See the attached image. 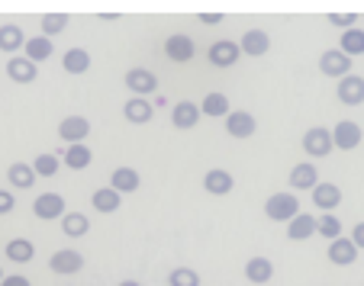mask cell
<instances>
[{"label":"cell","mask_w":364,"mask_h":286,"mask_svg":"<svg viewBox=\"0 0 364 286\" xmlns=\"http://www.w3.org/2000/svg\"><path fill=\"white\" fill-rule=\"evenodd\" d=\"M296 212H300V199H296L294 193H271V197L264 199V216H268L271 222H290Z\"/></svg>","instance_id":"1"},{"label":"cell","mask_w":364,"mask_h":286,"mask_svg":"<svg viewBox=\"0 0 364 286\" xmlns=\"http://www.w3.org/2000/svg\"><path fill=\"white\" fill-rule=\"evenodd\" d=\"M68 212V206H65V197L62 193H39V197L33 199V216L39 219V222H62V216Z\"/></svg>","instance_id":"2"},{"label":"cell","mask_w":364,"mask_h":286,"mask_svg":"<svg viewBox=\"0 0 364 286\" xmlns=\"http://www.w3.org/2000/svg\"><path fill=\"white\" fill-rule=\"evenodd\" d=\"M48 267L58 277H75V273L84 270V254L75 251V248H58L52 258H48Z\"/></svg>","instance_id":"3"},{"label":"cell","mask_w":364,"mask_h":286,"mask_svg":"<svg viewBox=\"0 0 364 286\" xmlns=\"http://www.w3.org/2000/svg\"><path fill=\"white\" fill-rule=\"evenodd\" d=\"M361 138H364V132H361V126H358L355 119H338L336 129H332V148L355 151L358 145H361Z\"/></svg>","instance_id":"4"},{"label":"cell","mask_w":364,"mask_h":286,"mask_svg":"<svg viewBox=\"0 0 364 286\" xmlns=\"http://www.w3.org/2000/svg\"><path fill=\"white\" fill-rule=\"evenodd\" d=\"M303 151H306L313 161H316V158L332 155V129H323V126L306 129L303 132Z\"/></svg>","instance_id":"5"},{"label":"cell","mask_w":364,"mask_h":286,"mask_svg":"<svg viewBox=\"0 0 364 286\" xmlns=\"http://www.w3.org/2000/svg\"><path fill=\"white\" fill-rule=\"evenodd\" d=\"M206 58H210V65H213V68H232V65L242 58V48H239V42L220 39V42H213V45H210Z\"/></svg>","instance_id":"6"},{"label":"cell","mask_w":364,"mask_h":286,"mask_svg":"<svg viewBox=\"0 0 364 286\" xmlns=\"http://www.w3.org/2000/svg\"><path fill=\"white\" fill-rule=\"evenodd\" d=\"M319 71H323L326 77L342 81L345 75H351V58H348V55H342L338 48H329V52L319 55Z\"/></svg>","instance_id":"7"},{"label":"cell","mask_w":364,"mask_h":286,"mask_svg":"<svg viewBox=\"0 0 364 286\" xmlns=\"http://www.w3.org/2000/svg\"><path fill=\"white\" fill-rule=\"evenodd\" d=\"M126 87L145 100V97H151L159 90V77H155V71H149V68H132V71H126Z\"/></svg>","instance_id":"8"},{"label":"cell","mask_w":364,"mask_h":286,"mask_svg":"<svg viewBox=\"0 0 364 286\" xmlns=\"http://www.w3.org/2000/svg\"><path fill=\"white\" fill-rule=\"evenodd\" d=\"M90 136V123L84 116H65L58 123V138L65 145H84V138Z\"/></svg>","instance_id":"9"},{"label":"cell","mask_w":364,"mask_h":286,"mask_svg":"<svg viewBox=\"0 0 364 286\" xmlns=\"http://www.w3.org/2000/svg\"><path fill=\"white\" fill-rule=\"evenodd\" d=\"M287 184H290V190H313V187L319 184L316 164H313V161L294 164V167H290V174H287Z\"/></svg>","instance_id":"10"},{"label":"cell","mask_w":364,"mask_h":286,"mask_svg":"<svg viewBox=\"0 0 364 286\" xmlns=\"http://www.w3.org/2000/svg\"><path fill=\"white\" fill-rule=\"evenodd\" d=\"M336 97H338V103H345V106H361L364 103V77L361 75H345L342 81H338Z\"/></svg>","instance_id":"11"},{"label":"cell","mask_w":364,"mask_h":286,"mask_svg":"<svg viewBox=\"0 0 364 286\" xmlns=\"http://www.w3.org/2000/svg\"><path fill=\"white\" fill-rule=\"evenodd\" d=\"M165 55L171 58V62H178V65H187L197 55V45H193V39L191 35H184V33H174V35H168V42H165Z\"/></svg>","instance_id":"12"},{"label":"cell","mask_w":364,"mask_h":286,"mask_svg":"<svg viewBox=\"0 0 364 286\" xmlns=\"http://www.w3.org/2000/svg\"><path fill=\"white\" fill-rule=\"evenodd\" d=\"M255 129H258V123H255V116L248 109H232L226 116V132L232 138H252Z\"/></svg>","instance_id":"13"},{"label":"cell","mask_w":364,"mask_h":286,"mask_svg":"<svg viewBox=\"0 0 364 286\" xmlns=\"http://www.w3.org/2000/svg\"><path fill=\"white\" fill-rule=\"evenodd\" d=\"M239 48H242V55L262 58V55H268V48H271V35L264 33V29H245L239 39Z\"/></svg>","instance_id":"14"},{"label":"cell","mask_w":364,"mask_h":286,"mask_svg":"<svg viewBox=\"0 0 364 286\" xmlns=\"http://www.w3.org/2000/svg\"><path fill=\"white\" fill-rule=\"evenodd\" d=\"M203 190L210 193V197H229V193L235 190V177L229 174V170L213 167V170H210V174L203 177Z\"/></svg>","instance_id":"15"},{"label":"cell","mask_w":364,"mask_h":286,"mask_svg":"<svg viewBox=\"0 0 364 286\" xmlns=\"http://www.w3.org/2000/svg\"><path fill=\"white\" fill-rule=\"evenodd\" d=\"M4 71H7V77L14 84H33L36 77H39V65H33L29 58H23V55H14Z\"/></svg>","instance_id":"16"},{"label":"cell","mask_w":364,"mask_h":286,"mask_svg":"<svg viewBox=\"0 0 364 286\" xmlns=\"http://www.w3.org/2000/svg\"><path fill=\"white\" fill-rule=\"evenodd\" d=\"M197 106H200V116H210V119H226L229 113H232V106H229V97L220 94V90L206 94L203 103H197Z\"/></svg>","instance_id":"17"},{"label":"cell","mask_w":364,"mask_h":286,"mask_svg":"<svg viewBox=\"0 0 364 286\" xmlns=\"http://www.w3.org/2000/svg\"><path fill=\"white\" fill-rule=\"evenodd\" d=\"M171 123L174 129H193L200 123V106L193 100H181L171 106Z\"/></svg>","instance_id":"18"},{"label":"cell","mask_w":364,"mask_h":286,"mask_svg":"<svg viewBox=\"0 0 364 286\" xmlns=\"http://www.w3.org/2000/svg\"><path fill=\"white\" fill-rule=\"evenodd\" d=\"M245 280H252L255 286H268L274 280V264L268 258H248L245 260Z\"/></svg>","instance_id":"19"},{"label":"cell","mask_w":364,"mask_h":286,"mask_svg":"<svg viewBox=\"0 0 364 286\" xmlns=\"http://www.w3.org/2000/svg\"><path fill=\"white\" fill-rule=\"evenodd\" d=\"M7 180H10V187H14V190H33V184H36L39 177H36L33 164L14 161V164L7 167Z\"/></svg>","instance_id":"20"},{"label":"cell","mask_w":364,"mask_h":286,"mask_svg":"<svg viewBox=\"0 0 364 286\" xmlns=\"http://www.w3.org/2000/svg\"><path fill=\"white\" fill-rule=\"evenodd\" d=\"M151 113H155L151 100H142V97H132V100H126V106H123L126 123H132V126H145V123H151Z\"/></svg>","instance_id":"21"},{"label":"cell","mask_w":364,"mask_h":286,"mask_svg":"<svg viewBox=\"0 0 364 286\" xmlns=\"http://www.w3.org/2000/svg\"><path fill=\"white\" fill-rule=\"evenodd\" d=\"M358 254L361 251H358V248L351 245V238H345V235L336 238V241H329V260L336 267H351L358 260Z\"/></svg>","instance_id":"22"},{"label":"cell","mask_w":364,"mask_h":286,"mask_svg":"<svg viewBox=\"0 0 364 286\" xmlns=\"http://www.w3.org/2000/svg\"><path fill=\"white\" fill-rule=\"evenodd\" d=\"M316 235V219L309 216V212H296L294 219L287 222V238L290 241H306Z\"/></svg>","instance_id":"23"},{"label":"cell","mask_w":364,"mask_h":286,"mask_svg":"<svg viewBox=\"0 0 364 286\" xmlns=\"http://www.w3.org/2000/svg\"><path fill=\"white\" fill-rule=\"evenodd\" d=\"M139 184H142V177H139L136 167H117L110 174V187L119 193V197H126V193H136Z\"/></svg>","instance_id":"24"},{"label":"cell","mask_w":364,"mask_h":286,"mask_svg":"<svg viewBox=\"0 0 364 286\" xmlns=\"http://www.w3.org/2000/svg\"><path fill=\"white\" fill-rule=\"evenodd\" d=\"M62 164L68 170H77V174H81V170H87L90 164H94V151H90L87 145H68L62 155Z\"/></svg>","instance_id":"25"},{"label":"cell","mask_w":364,"mask_h":286,"mask_svg":"<svg viewBox=\"0 0 364 286\" xmlns=\"http://www.w3.org/2000/svg\"><path fill=\"white\" fill-rule=\"evenodd\" d=\"M313 203H316L323 212H336L338 203H342V190H338V184H316L313 187Z\"/></svg>","instance_id":"26"},{"label":"cell","mask_w":364,"mask_h":286,"mask_svg":"<svg viewBox=\"0 0 364 286\" xmlns=\"http://www.w3.org/2000/svg\"><path fill=\"white\" fill-rule=\"evenodd\" d=\"M23 45H26L23 29L16 26V23H4V26H0V52H7L10 58H14V52H20Z\"/></svg>","instance_id":"27"},{"label":"cell","mask_w":364,"mask_h":286,"mask_svg":"<svg viewBox=\"0 0 364 286\" xmlns=\"http://www.w3.org/2000/svg\"><path fill=\"white\" fill-rule=\"evenodd\" d=\"M90 203H94V209H97V212L110 216V212H117L119 206H123V197H119V193L113 190V187H100V190H94Z\"/></svg>","instance_id":"28"},{"label":"cell","mask_w":364,"mask_h":286,"mask_svg":"<svg viewBox=\"0 0 364 286\" xmlns=\"http://www.w3.org/2000/svg\"><path fill=\"white\" fill-rule=\"evenodd\" d=\"M23 58H29L33 65L52 58V39H46V35H29V42L23 45Z\"/></svg>","instance_id":"29"},{"label":"cell","mask_w":364,"mask_h":286,"mask_svg":"<svg viewBox=\"0 0 364 286\" xmlns=\"http://www.w3.org/2000/svg\"><path fill=\"white\" fill-rule=\"evenodd\" d=\"M62 71H68V75H87L90 52H84V48H68V52L62 55Z\"/></svg>","instance_id":"30"},{"label":"cell","mask_w":364,"mask_h":286,"mask_svg":"<svg viewBox=\"0 0 364 286\" xmlns=\"http://www.w3.org/2000/svg\"><path fill=\"white\" fill-rule=\"evenodd\" d=\"M4 254H7V260H14V264H29V260L36 258V245L29 238H10Z\"/></svg>","instance_id":"31"},{"label":"cell","mask_w":364,"mask_h":286,"mask_svg":"<svg viewBox=\"0 0 364 286\" xmlns=\"http://www.w3.org/2000/svg\"><path fill=\"white\" fill-rule=\"evenodd\" d=\"M62 232L68 238H84L90 232V219L84 212H65L62 216Z\"/></svg>","instance_id":"32"},{"label":"cell","mask_w":364,"mask_h":286,"mask_svg":"<svg viewBox=\"0 0 364 286\" xmlns=\"http://www.w3.org/2000/svg\"><path fill=\"white\" fill-rule=\"evenodd\" d=\"M338 52L355 58V55H364V29H345L342 33V42H338Z\"/></svg>","instance_id":"33"},{"label":"cell","mask_w":364,"mask_h":286,"mask_svg":"<svg viewBox=\"0 0 364 286\" xmlns=\"http://www.w3.org/2000/svg\"><path fill=\"white\" fill-rule=\"evenodd\" d=\"M33 170H36V177H55L58 170H62V158L58 155H36L33 161Z\"/></svg>","instance_id":"34"},{"label":"cell","mask_w":364,"mask_h":286,"mask_svg":"<svg viewBox=\"0 0 364 286\" xmlns=\"http://www.w3.org/2000/svg\"><path fill=\"white\" fill-rule=\"evenodd\" d=\"M316 232L323 235V238H329V241L342 238V222H338L336 212H323V216L316 219Z\"/></svg>","instance_id":"35"},{"label":"cell","mask_w":364,"mask_h":286,"mask_svg":"<svg viewBox=\"0 0 364 286\" xmlns=\"http://www.w3.org/2000/svg\"><path fill=\"white\" fill-rule=\"evenodd\" d=\"M65 26H68V16L65 13H46L42 16V35H46V39L65 33Z\"/></svg>","instance_id":"36"},{"label":"cell","mask_w":364,"mask_h":286,"mask_svg":"<svg viewBox=\"0 0 364 286\" xmlns=\"http://www.w3.org/2000/svg\"><path fill=\"white\" fill-rule=\"evenodd\" d=\"M168 283L171 286H200V277H197V270H191V267H174Z\"/></svg>","instance_id":"37"},{"label":"cell","mask_w":364,"mask_h":286,"mask_svg":"<svg viewBox=\"0 0 364 286\" xmlns=\"http://www.w3.org/2000/svg\"><path fill=\"white\" fill-rule=\"evenodd\" d=\"M326 20L332 23V26H338L345 33V29H355V23H358V13H329Z\"/></svg>","instance_id":"38"},{"label":"cell","mask_w":364,"mask_h":286,"mask_svg":"<svg viewBox=\"0 0 364 286\" xmlns=\"http://www.w3.org/2000/svg\"><path fill=\"white\" fill-rule=\"evenodd\" d=\"M16 209V197L10 190H0V216H10Z\"/></svg>","instance_id":"39"},{"label":"cell","mask_w":364,"mask_h":286,"mask_svg":"<svg viewBox=\"0 0 364 286\" xmlns=\"http://www.w3.org/2000/svg\"><path fill=\"white\" fill-rule=\"evenodd\" d=\"M0 286H33V283H29V277H23V273H4Z\"/></svg>","instance_id":"40"},{"label":"cell","mask_w":364,"mask_h":286,"mask_svg":"<svg viewBox=\"0 0 364 286\" xmlns=\"http://www.w3.org/2000/svg\"><path fill=\"white\" fill-rule=\"evenodd\" d=\"M351 245H355L358 251H364V222L355 225V232H351Z\"/></svg>","instance_id":"41"},{"label":"cell","mask_w":364,"mask_h":286,"mask_svg":"<svg viewBox=\"0 0 364 286\" xmlns=\"http://www.w3.org/2000/svg\"><path fill=\"white\" fill-rule=\"evenodd\" d=\"M197 20L206 23V26H216V23H223V13H200Z\"/></svg>","instance_id":"42"},{"label":"cell","mask_w":364,"mask_h":286,"mask_svg":"<svg viewBox=\"0 0 364 286\" xmlns=\"http://www.w3.org/2000/svg\"><path fill=\"white\" fill-rule=\"evenodd\" d=\"M119 286H142V283H139V280H123Z\"/></svg>","instance_id":"43"},{"label":"cell","mask_w":364,"mask_h":286,"mask_svg":"<svg viewBox=\"0 0 364 286\" xmlns=\"http://www.w3.org/2000/svg\"><path fill=\"white\" fill-rule=\"evenodd\" d=\"M0 280H4V270H0Z\"/></svg>","instance_id":"44"}]
</instances>
